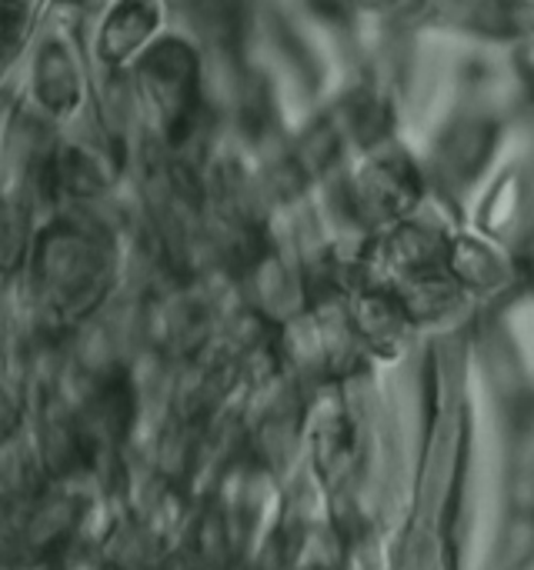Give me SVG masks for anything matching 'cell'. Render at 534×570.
Listing matches in <instances>:
<instances>
[{
  "label": "cell",
  "mask_w": 534,
  "mask_h": 570,
  "mask_svg": "<svg viewBox=\"0 0 534 570\" xmlns=\"http://www.w3.org/2000/svg\"><path fill=\"white\" fill-rule=\"evenodd\" d=\"M64 347H67V357L80 371H87L90 377H104L114 367V357H117V347L110 344V337L100 327H94V324H84L74 334V341L64 344Z\"/></svg>",
  "instance_id": "277c9868"
},
{
  "label": "cell",
  "mask_w": 534,
  "mask_h": 570,
  "mask_svg": "<svg viewBox=\"0 0 534 570\" xmlns=\"http://www.w3.org/2000/svg\"><path fill=\"white\" fill-rule=\"evenodd\" d=\"M0 501H3V498H0Z\"/></svg>",
  "instance_id": "8992f818"
},
{
  "label": "cell",
  "mask_w": 534,
  "mask_h": 570,
  "mask_svg": "<svg viewBox=\"0 0 534 570\" xmlns=\"http://www.w3.org/2000/svg\"><path fill=\"white\" fill-rule=\"evenodd\" d=\"M23 421H27V404H23V397H20L17 391H10V387L0 384V444H3L7 438H13V434L23 428Z\"/></svg>",
  "instance_id": "5b68a950"
},
{
  "label": "cell",
  "mask_w": 534,
  "mask_h": 570,
  "mask_svg": "<svg viewBox=\"0 0 534 570\" xmlns=\"http://www.w3.org/2000/svg\"><path fill=\"white\" fill-rule=\"evenodd\" d=\"M43 464L33 451L27 421L23 428L0 444V498L10 501H30L43 488Z\"/></svg>",
  "instance_id": "7a4b0ae2"
},
{
  "label": "cell",
  "mask_w": 534,
  "mask_h": 570,
  "mask_svg": "<svg viewBox=\"0 0 534 570\" xmlns=\"http://www.w3.org/2000/svg\"><path fill=\"white\" fill-rule=\"evenodd\" d=\"M27 431H30L33 451H37L43 471L54 474V478L64 474L70 468L74 448H77V428H74V421L57 417V414H47V411H37V414H27Z\"/></svg>",
  "instance_id": "3957f363"
},
{
  "label": "cell",
  "mask_w": 534,
  "mask_h": 570,
  "mask_svg": "<svg viewBox=\"0 0 534 570\" xmlns=\"http://www.w3.org/2000/svg\"><path fill=\"white\" fill-rule=\"evenodd\" d=\"M80 514H84V508L74 501V494L57 478H50V484H43L27 501V511H23V544L33 554H40L43 548H50L60 538H67L70 531H77Z\"/></svg>",
  "instance_id": "6da1fadb"
}]
</instances>
